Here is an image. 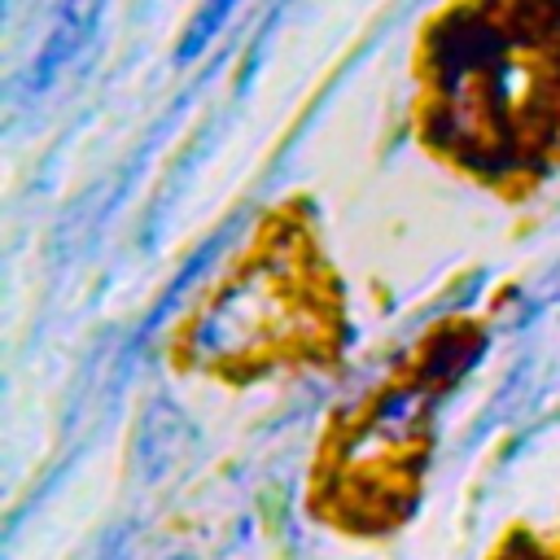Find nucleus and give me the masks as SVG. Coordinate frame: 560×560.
<instances>
[{
	"label": "nucleus",
	"instance_id": "39448f33",
	"mask_svg": "<svg viewBox=\"0 0 560 560\" xmlns=\"http://www.w3.org/2000/svg\"><path fill=\"white\" fill-rule=\"evenodd\" d=\"M556 74H560V35H556Z\"/></svg>",
	"mask_w": 560,
	"mask_h": 560
},
{
	"label": "nucleus",
	"instance_id": "20e7f679",
	"mask_svg": "<svg viewBox=\"0 0 560 560\" xmlns=\"http://www.w3.org/2000/svg\"><path fill=\"white\" fill-rule=\"evenodd\" d=\"M241 4H245V0H206V4H201V13L188 22V31H184V39H179L175 57H179V61H192L197 52H206V48H210V39L232 22V13H236Z\"/></svg>",
	"mask_w": 560,
	"mask_h": 560
},
{
	"label": "nucleus",
	"instance_id": "7ed1b4c3",
	"mask_svg": "<svg viewBox=\"0 0 560 560\" xmlns=\"http://www.w3.org/2000/svg\"><path fill=\"white\" fill-rule=\"evenodd\" d=\"M219 249H223V236H214V241H206V245H201V249H197V254L188 258V267H184V271L175 276V284H171V289H166V293L158 298V306L149 311V324H144V337H149V332H153L158 324H166V319H171V311H179V306H184V298H188V293L197 289V276H206V271H210V262L219 258Z\"/></svg>",
	"mask_w": 560,
	"mask_h": 560
},
{
	"label": "nucleus",
	"instance_id": "423d86ee",
	"mask_svg": "<svg viewBox=\"0 0 560 560\" xmlns=\"http://www.w3.org/2000/svg\"><path fill=\"white\" fill-rule=\"evenodd\" d=\"M171 560H188V556H171Z\"/></svg>",
	"mask_w": 560,
	"mask_h": 560
},
{
	"label": "nucleus",
	"instance_id": "f257e3e1",
	"mask_svg": "<svg viewBox=\"0 0 560 560\" xmlns=\"http://www.w3.org/2000/svg\"><path fill=\"white\" fill-rule=\"evenodd\" d=\"M289 315H293L289 280H280L271 262H254L210 298V306L188 328V350L201 363L258 354L284 337Z\"/></svg>",
	"mask_w": 560,
	"mask_h": 560
},
{
	"label": "nucleus",
	"instance_id": "f03ea898",
	"mask_svg": "<svg viewBox=\"0 0 560 560\" xmlns=\"http://www.w3.org/2000/svg\"><path fill=\"white\" fill-rule=\"evenodd\" d=\"M96 9H101V0H61L57 18H52V26H48V39H44L35 66H31V92L52 88L57 74L79 57L88 31L96 26Z\"/></svg>",
	"mask_w": 560,
	"mask_h": 560
}]
</instances>
